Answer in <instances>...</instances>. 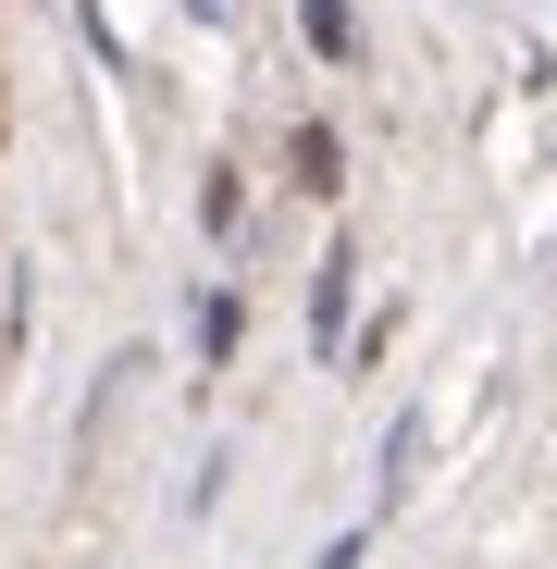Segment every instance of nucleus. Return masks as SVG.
Masks as SVG:
<instances>
[{
  "mask_svg": "<svg viewBox=\"0 0 557 569\" xmlns=\"http://www.w3.org/2000/svg\"><path fill=\"white\" fill-rule=\"evenodd\" d=\"M310 322H322V335L347 322V248H335V260H322V284H310Z\"/></svg>",
  "mask_w": 557,
  "mask_h": 569,
  "instance_id": "f257e3e1",
  "label": "nucleus"
}]
</instances>
